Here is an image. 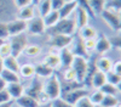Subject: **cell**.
<instances>
[{
	"label": "cell",
	"mask_w": 121,
	"mask_h": 107,
	"mask_svg": "<svg viewBox=\"0 0 121 107\" xmlns=\"http://www.w3.org/2000/svg\"><path fill=\"white\" fill-rule=\"evenodd\" d=\"M13 105H15V101L11 100V101H7L5 103H0V107H13Z\"/></svg>",
	"instance_id": "681fc988"
},
{
	"label": "cell",
	"mask_w": 121,
	"mask_h": 107,
	"mask_svg": "<svg viewBox=\"0 0 121 107\" xmlns=\"http://www.w3.org/2000/svg\"><path fill=\"white\" fill-rule=\"evenodd\" d=\"M100 17L103 18V21L113 29L114 32H119L120 27H121V16L120 12H115L112 11L109 9H104L102 12H100Z\"/></svg>",
	"instance_id": "277c9868"
},
{
	"label": "cell",
	"mask_w": 121,
	"mask_h": 107,
	"mask_svg": "<svg viewBox=\"0 0 121 107\" xmlns=\"http://www.w3.org/2000/svg\"><path fill=\"white\" fill-rule=\"evenodd\" d=\"M46 32H47L48 35L63 34V35H70V37H73L78 32V27H76L75 18L73 16H70L68 18H60L56 24H53L52 27L47 28Z\"/></svg>",
	"instance_id": "6da1fadb"
},
{
	"label": "cell",
	"mask_w": 121,
	"mask_h": 107,
	"mask_svg": "<svg viewBox=\"0 0 121 107\" xmlns=\"http://www.w3.org/2000/svg\"><path fill=\"white\" fill-rule=\"evenodd\" d=\"M11 56V46H10V43L9 40H5L1 45H0V57L1 60L5 57H9Z\"/></svg>",
	"instance_id": "74e56055"
},
{
	"label": "cell",
	"mask_w": 121,
	"mask_h": 107,
	"mask_svg": "<svg viewBox=\"0 0 121 107\" xmlns=\"http://www.w3.org/2000/svg\"><path fill=\"white\" fill-rule=\"evenodd\" d=\"M109 39V43H110V46L112 49H115V50H119L121 47V37L119 34H115V35H112Z\"/></svg>",
	"instance_id": "f35d334b"
},
{
	"label": "cell",
	"mask_w": 121,
	"mask_h": 107,
	"mask_svg": "<svg viewBox=\"0 0 121 107\" xmlns=\"http://www.w3.org/2000/svg\"><path fill=\"white\" fill-rule=\"evenodd\" d=\"M9 32H7V26H6V22H3L0 21V39H9Z\"/></svg>",
	"instance_id": "b9f144b4"
},
{
	"label": "cell",
	"mask_w": 121,
	"mask_h": 107,
	"mask_svg": "<svg viewBox=\"0 0 121 107\" xmlns=\"http://www.w3.org/2000/svg\"><path fill=\"white\" fill-rule=\"evenodd\" d=\"M6 91L9 93L11 100H16L18 97H21L23 94H24V86L22 85L21 82L18 83H10L6 85Z\"/></svg>",
	"instance_id": "7c38bea8"
},
{
	"label": "cell",
	"mask_w": 121,
	"mask_h": 107,
	"mask_svg": "<svg viewBox=\"0 0 121 107\" xmlns=\"http://www.w3.org/2000/svg\"><path fill=\"white\" fill-rule=\"evenodd\" d=\"M0 78L6 83V84H10V83H18L21 82V77L18 75V73H15L12 71H9V70H3L1 74H0Z\"/></svg>",
	"instance_id": "d4e9b609"
},
{
	"label": "cell",
	"mask_w": 121,
	"mask_h": 107,
	"mask_svg": "<svg viewBox=\"0 0 121 107\" xmlns=\"http://www.w3.org/2000/svg\"><path fill=\"white\" fill-rule=\"evenodd\" d=\"M26 32L30 35H40L46 32V27L44 24L43 17L40 16H35L32 19L27 21V29Z\"/></svg>",
	"instance_id": "ba28073f"
},
{
	"label": "cell",
	"mask_w": 121,
	"mask_h": 107,
	"mask_svg": "<svg viewBox=\"0 0 121 107\" xmlns=\"http://www.w3.org/2000/svg\"><path fill=\"white\" fill-rule=\"evenodd\" d=\"M105 77H107V83H110V84H113L115 86H119V84L121 83V75L114 73L113 71L107 72Z\"/></svg>",
	"instance_id": "d590c367"
},
{
	"label": "cell",
	"mask_w": 121,
	"mask_h": 107,
	"mask_svg": "<svg viewBox=\"0 0 121 107\" xmlns=\"http://www.w3.org/2000/svg\"><path fill=\"white\" fill-rule=\"evenodd\" d=\"M75 22H76V27H78V29H80V28H82V27H85V26H87L88 24V19H90V16H88V14L85 11L84 9H81V7H76V10H75Z\"/></svg>",
	"instance_id": "ac0fdd59"
},
{
	"label": "cell",
	"mask_w": 121,
	"mask_h": 107,
	"mask_svg": "<svg viewBox=\"0 0 121 107\" xmlns=\"http://www.w3.org/2000/svg\"><path fill=\"white\" fill-rule=\"evenodd\" d=\"M13 5V3H12V0H0V21H3V22H5L4 19H5V17H6V12H10V5Z\"/></svg>",
	"instance_id": "4dcf8cb0"
},
{
	"label": "cell",
	"mask_w": 121,
	"mask_h": 107,
	"mask_svg": "<svg viewBox=\"0 0 121 107\" xmlns=\"http://www.w3.org/2000/svg\"><path fill=\"white\" fill-rule=\"evenodd\" d=\"M36 9H38L39 16L40 17H44V16H46L52 10L51 1H50V0H40V1L36 4Z\"/></svg>",
	"instance_id": "83f0119b"
},
{
	"label": "cell",
	"mask_w": 121,
	"mask_h": 107,
	"mask_svg": "<svg viewBox=\"0 0 121 107\" xmlns=\"http://www.w3.org/2000/svg\"><path fill=\"white\" fill-rule=\"evenodd\" d=\"M6 26H7V32L10 37L26 33V29H27V22L18 18L10 19L9 22H6Z\"/></svg>",
	"instance_id": "8fae6325"
},
{
	"label": "cell",
	"mask_w": 121,
	"mask_h": 107,
	"mask_svg": "<svg viewBox=\"0 0 121 107\" xmlns=\"http://www.w3.org/2000/svg\"><path fill=\"white\" fill-rule=\"evenodd\" d=\"M112 71H113L114 73L121 75V61H116V62L113 63V66H112Z\"/></svg>",
	"instance_id": "c3c4849f"
},
{
	"label": "cell",
	"mask_w": 121,
	"mask_h": 107,
	"mask_svg": "<svg viewBox=\"0 0 121 107\" xmlns=\"http://www.w3.org/2000/svg\"><path fill=\"white\" fill-rule=\"evenodd\" d=\"M3 65H4V68L5 70H9V71H12L15 73H18L19 71V65L18 63V60L13 56H9V57H5L3 58Z\"/></svg>",
	"instance_id": "cb8c5ba5"
},
{
	"label": "cell",
	"mask_w": 121,
	"mask_h": 107,
	"mask_svg": "<svg viewBox=\"0 0 121 107\" xmlns=\"http://www.w3.org/2000/svg\"><path fill=\"white\" fill-rule=\"evenodd\" d=\"M23 54L27 55L28 57H36L41 54V47L39 45L32 44V45H27L23 50Z\"/></svg>",
	"instance_id": "f546056e"
},
{
	"label": "cell",
	"mask_w": 121,
	"mask_h": 107,
	"mask_svg": "<svg viewBox=\"0 0 121 107\" xmlns=\"http://www.w3.org/2000/svg\"><path fill=\"white\" fill-rule=\"evenodd\" d=\"M34 68H35V75L39 77V78H41V79H46V78H48L50 75H52L55 73V71H52L51 68H48L43 62L36 63L34 66Z\"/></svg>",
	"instance_id": "44dd1931"
},
{
	"label": "cell",
	"mask_w": 121,
	"mask_h": 107,
	"mask_svg": "<svg viewBox=\"0 0 121 107\" xmlns=\"http://www.w3.org/2000/svg\"><path fill=\"white\" fill-rule=\"evenodd\" d=\"M88 94H90V89H86L85 86H81V88H76L74 90H70V91H68L63 95H60V97H62L64 101H67L69 105H72L74 107V105L79 100H81L82 97L88 96Z\"/></svg>",
	"instance_id": "5b68a950"
},
{
	"label": "cell",
	"mask_w": 121,
	"mask_h": 107,
	"mask_svg": "<svg viewBox=\"0 0 121 107\" xmlns=\"http://www.w3.org/2000/svg\"><path fill=\"white\" fill-rule=\"evenodd\" d=\"M12 3L16 9H21L23 6L30 5V0H12Z\"/></svg>",
	"instance_id": "f6af8a7d"
},
{
	"label": "cell",
	"mask_w": 121,
	"mask_h": 107,
	"mask_svg": "<svg viewBox=\"0 0 121 107\" xmlns=\"http://www.w3.org/2000/svg\"><path fill=\"white\" fill-rule=\"evenodd\" d=\"M80 37H81L84 40L85 39H96L97 38V31H96V28L92 27V26H85L82 28H80L78 29V32H76Z\"/></svg>",
	"instance_id": "603a6c76"
},
{
	"label": "cell",
	"mask_w": 121,
	"mask_h": 107,
	"mask_svg": "<svg viewBox=\"0 0 121 107\" xmlns=\"http://www.w3.org/2000/svg\"><path fill=\"white\" fill-rule=\"evenodd\" d=\"M112 46H110L109 43V39L105 35H100L99 38H96V46H95V50L97 54H99L100 56H103L105 52H108Z\"/></svg>",
	"instance_id": "4fadbf2b"
},
{
	"label": "cell",
	"mask_w": 121,
	"mask_h": 107,
	"mask_svg": "<svg viewBox=\"0 0 121 107\" xmlns=\"http://www.w3.org/2000/svg\"><path fill=\"white\" fill-rule=\"evenodd\" d=\"M59 19H60L59 18V14H58V11H56V10H51L46 16L43 17V21H44V24H45L46 29L50 28V27H52L53 24H56Z\"/></svg>",
	"instance_id": "484cf974"
},
{
	"label": "cell",
	"mask_w": 121,
	"mask_h": 107,
	"mask_svg": "<svg viewBox=\"0 0 121 107\" xmlns=\"http://www.w3.org/2000/svg\"><path fill=\"white\" fill-rule=\"evenodd\" d=\"M73 37L63 35V34L48 35V44H50L51 47L60 50V49H64V47H69L70 46V44H72V42H73Z\"/></svg>",
	"instance_id": "9c48e42d"
},
{
	"label": "cell",
	"mask_w": 121,
	"mask_h": 107,
	"mask_svg": "<svg viewBox=\"0 0 121 107\" xmlns=\"http://www.w3.org/2000/svg\"><path fill=\"white\" fill-rule=\"evenodd\" d=\"M0 61H1V57H0Z\"/></svg>",
	"instance_id": "680465c9"
},
{
	"label": "cell",
	"mask_w": 121,
	"mask_h": 107,
	"mask_svg": "<svg viewBox=\"0 0 121 107\" xmlns=\"http://www.w3.org/2000/svg\"><path fill=\"white\" fill-rule=\"evenodd\" d=\"M72 49L70 51L74 55V57H84V58H88L90 57V54L87 52L86 47H85V42L84 39L80 37L78 33L74 34L73 37V42H72Z\"/></svg>",
	"instance_id": "52a82bcc"
},
{
	"label": "cell",
	"mask_w": 121,
	"mask_h": 107,
	"mask_svg": "<svg viewBox=\"0 0 121 107\" xmlns=\"http://www.w3.org/2000/svg\"><path fill=\"white\" fill-rule=\"evenodd\" d=\"M3 70H4V65H3V60H1V61H0V74H1Z\"/></svg>",
	"instance_id": "db71d44e"
},
{
	"label": "cell",
	"mask_w": 121,
	"mask_h": 107,
	"mask_svg": "<svg viewBox=\"0 0 121 107\" xmlns=\"http://www.w3.org/2000/svg\"><path fill=\"white\" fill-rule=\"evenodd\" d=\"M40 1V0H30V4L32 5H34V6H36V4Z\"/></svg>",
	"instance_id": "f5cc1de1"
},
{
	"label": "cell",
	"mask_w": 121,
	"mask_h": 107,
	"mask_svg": "<svg viewBox=\"0 0 121 107\" xmlns=\"http://www.w3.org/2000/svg\"><path fill=\"white\" fill-rule=\"evenodd\" d=\"M85 47H86V50L87 52L90 54L91 51H93L95 50V46H96V39H85Z\"/></svg>",
	"instance_id": "ee69618b"
},
{
	"label": "cell",
	"mask_w": 121,
	"mask_h": 107,
	"mask_svg": "<svg viewBox=\"0 0 121 107\" xmlns=\"http://www.w3.org/2000/svg\"><path fill=\"white\" fill-rule=\"evenodd\" d=\"M9 43L11 46V56L18 58L23 54L24 47L28 45V35L27 33H22L18 35H13V37H9Z\"/></svg>",
	"instance_id": "3957f363"
},
{
	"label": "cell",
	"mask_w": 121,
	"mask_h": 107,
	"mask_svg": "<svg viewBox=\"0 0 121 107\" xmlns=\"http://www.w3.org/2000/svg\"><path fill=\"white\" fill-rule=\"evenodd\" d=\"M99 90L102 91L104 95H113V96H116L119 94V88L110 84V83H105L104 85H102L99 88Z\"/></svg>",
	"instance_id": "836d02e7"
},
{
	"label": "cell",
	"mask_w": 121,
	"mask_h": 107,
	"mask_svg": "<svg viewBox=\"0 0 121 107\" xmlns=\"http://www.w3.org/2000/svg\"><path fill=\"white\" fill-rule=\"evenodd\" d=\"M18 75L21 78H32L35 75V68L34 65L32 63H24L22 66H19Z\"/></svg>",
	"instance_id": "4316f807"
},
{
	"label": "cell",
	"mask_w": 121,
	"mask_h": 107,
	"mask_svg": "<svg viewBox=\"0 0 121 107\" xmlns=\"http://www.w3.org/2000/svg\"><path fill=\"white\" fill-rule=\"evenodd\" d=\"M36 102L39 103V105H44V103H47V102H50V101H51V100H50L48 99V96L45 94V91L43 90L41 93H40L38 96H36Z\"/></svg>",
	"instance_id": "7bdbcfd3"
},
{
	"label": "cell",
	"mask_w": 121,
	"mask_h": 107,
	"mask_svg": "<svg viewBox=\"0 0 121 107\" xmlns=\"http://www.w3.org/2000/svg\"><path fill=\"white\" fill-rule=\"evenodd\" d=\"M33 17H35V6L34 5H27L23 6L21 9H18V14H17V18L22 19V21H29Z\"/></svg>",
	"instance_id": "e0dca14e"
},
{
	"label": "cell",
	"mask_w": 121,
	"mask_h": 107,
	"mask_svg": "<svg viewBox=\"0 0 121 107\" xmlns=\"http://www.w3.org/2000/svg\"><path fill=\"white\" fill-rule=\"evenodd\" d=\"M88 58H84V57H74L73 60V63H72V67L75 74H76V79L79 83L84 82L85 79V75H86V72H87V66H88Z\"/></svg>",
	"instance_id": "8992f818"
},
{
	"label": "cell",
	"mask_w": 121,
	"mask_h": 107,
	"mask_svg": "<svg viewBox=\"0 0 121 107\" xmlns=\"http://www.w3.org/2000/svg\"><path fill=\"white\" fill-rule=\"evenodd\" d=\"M74 107H95V106L92 105V102L90 101L88 96H86V97H82L81 100H79V101L74 105Z\"/></svg>",
	"instance_id": "60d3db41"
},
{
	"label": "cell",
	"mask_w": 121,
	"mask_h": 107,
	"mask_svg": "<svg viewBox=\"0 0 121 107\" xmlns=\"http://www.w3.org/2000/svg\"><path fill=\"white\" fill-rule=\"evenodd\" d=\"M59 62H60V67H64L68 68L72 66L73 60H74V55L72 54L69 47H64V49H60L59 50Z\"/></svg>",
	"instance_id": "9a60e30c"
},
{
	"label": "cell",
	"mask_w": 121,
	"mask_h": 107,
	"mask_svg": "<svg viewBox=\"0 0 121 107\" xmlns=\"http://www.w3.org/2000/svg\"><path fill=\"white\" fill-rule=\"evenodd\" d=\"M95 107H103V106H102V105H96Z\"/></svg>",
	"instance_id": "9f6ffc18"
},
{
	"label": "cell",
	"mask_w": 121,
	"mask_h": 107,
	"mask_svg": "<svg viewBox=\"0 0 121 107\" xmlns=\"http://www.w3.org/2000/svg\"><path fill=\"white\" fill-rule=\"evenodd\" d=\"M78 7V4L75 0L73 1H68V3H64L58 10V14H59V18H68L70 16H73V14L75 12V10Z\"/></svg>",
	"instance_id": "2e32d148"
},
{
	"label": "cell",
	"mask_w": 121,
	"mask_h": 107,
	"mask_svg": "<svg viewBox=\"0 0 121 107\" xmlns=\"http://www.w3.org/2000/svg\"><path fill=\"white\" fill-rule=\"evenodd\" d=\"M44 91L51 101L60 97V83L56 73H53L44 80Z\"/></svg>",
	"instance_id": "7a4b0ae2"
},
{
	"label": "cell",
	"mask_w": 121,
	"mask_h": 107,
	"mask_svg": "<svg viewBox=\"0 0 121 107\" xmlns=\"http://www.w3.org/2000/svg\"><path fill=\"white\" fill-rule=\"evenodd\" d=\"M38 107H51V101L47 102V103H44V105H39Z\"/></svg>",
	"instance_id": "816d5d0a"
},
{
	"label": "cell",
	"mask_w": 121,
	"mask_h": 107,
	"mask_svg": "<svg viewBox=\"0 0 121 107\" xmlns=\"http://www.w3.org/2000/svg\"><path fill=\"white\" fill-rule=\"evenodd\" d=\"M75 1H76V4H78L79 7L84 9L85 11L88 14L90 17H92V18L96 17V15H95V12H93V10L91 9V5H90V1H88V0H75Z\"/></svg>",
	"instance_id": "8d00e7d4"
},
{
	"label": "cell",
	"mask_w": 121,
	"mask_h": 107,
	"mask_svg": "<svg viewBox=\"0 0 121 107\" xmlns=\"http://www.w3.org/2000/svg\"><path fill=\"white\" fill-rule=\"evenodd\" d=\"M91 9L93 10L95 15H100V12L103 11L107 6V0H88Z\"/></svg>",
	"instance_id": "f1b7e54d"
},
{
	"label": "cell",
	"mask_w": 121,
	"mask_h": 107,
	"mask_svg": "<svg viewBox=\"0 0 121 107\" xmlns=\"http://www.w3.org/2000/svg\"><path fill=\"white\" fill-rule=\"evenodd\" d=\"M13 107H15V105H13ZM16 107H18V106H16Z\"/></svg>",
	"instance_id": "6f0895ef"
},
{
	"label": "cell",
	"mask_w": 121,
	"mask_h": 107,
	"mask_svg": "<svg viewBox=\"0 0 121 107\" xmlns=\"http://www.w3.org/2000/svg\"><path fill=\"white\" fill-rule=\"evenodd\" d=\"M51 1V7L52 10H56V11H58V10L62 7V5L64 4L63 0H50Z\"/></svg>",
	"instance_id": "7dc6e473"
},
{
	"label": "cell",
	"mask_w": 121,
	"mask_h": 107,
	"mask_svg": "<svg viewBox=\"0 0 121 107\" xmlns=\"http://www.w3.org/2000/svg\"><path fill=\"white\" fill-rule=\"evenodd\" d=\"M43 63L46 65L48 68H51L52 71H57L58 68L60 67V62H59V56H58V54L50 51L48 54L45 55L44 60H43Z\"/></svg>",
	"instance_id": "5bb4252c"
},
{
	"label": "cell",
	"mask_w": 121,
	"mask_h": 107,
	"mask_svg": "<svg viewBox=\"0 0 121 107\" xmlns=\"http://www.w3.org/2000/svg\"><path fill=\"white\" fill-rule=\"evenodd\" d=\"M51 107H73L72 105H69L67 101H64L62 97H58L51 101Z\"/></svg>",
	"instance_id": "ab89813d"
},
{
	"label": "cell",
	"mask_w": 121,
	"mask_h": 107,
	"mask_svg": "<svg viewBox=\"0 0 121 107\" xmlns=\"http://www.w3.org/2000/svg\"><path fill=\"white\" fill-rule=\"evenodd\" d=\"M107 83V77H105V73L102 72V71H96L91 78V88L93 89H99L102 85H104Z\"/></svg>",
	"instance_id": "ffe728a7"
},
{
	"label": "cell",
	"mask_w": 121,
	"mask_h": 107,
	"mask_svg": "<svg viewBox=\"0 0 121 107\" xmlns=\"http://www.w3.org/2000/svg\"><path fill=\"white\" fill-rule=\"evenodd\" d=\"M100 105H102L103 107H117L119 106V99H117V96L104 95Z\"/></svg>",
	"instance_id": "1f68e13d"
},
{
	"label": "cell",
	"mask_w": 121,
	"mask_h": 107,
	"mask_svg": "<svg viewBox=\"0 0 121 107\" xmlns=\"http://www.w3.org/2000/svg\"><path fill=\"white\" fill-rule=\"evenodd\" d=\"M103 97H104V94L100 91L99 89H96V90L92 91V93L90 91V94H88V99H90L91 102H92L93 106L100 105V102H102V100H103Z\"/></svg>",
	"instance_id": "d6a6232c"
},
{
	"label": "cell",
	"mask_w": 121,
	"mask_h": 107,
	"mask_svg": "<svg viewBox=\"0 0 121 107\" xmlns=\"http://www.w3.org/2000/svg\"><path fill=\"white\" fill-rule=\"evenodd\" d=\"M64 3H68V1H73V0H63Z\"/></svg>",
	"instance_id": "11a10c76"
},
{
	"label": "cell",
	"mask_w": 121,
	"mask_h": 107,
	"mask_svg": "<svg viewBox=\"0 0 121 107\" xmlns=\"http://www.w3.org/2000/svg\"><path fill=\"white\" fill-rule=\"evenodd\" d=\"M60 80H63V82H78L76 74H75V72H74V70L72 67H68V68H65V70L63 71L62 79Z\"/></svg>",
	"instance_id": "e575fe53"
},
{
	"label": "cell",
	"mask_w": 121,
	"mask_h": 107,
	"mask_svg": "<svg viewBox=\"0 0 121 107\" xmlns=\"http://www.w3.org/2000/svg\"><path fill=\"white\" fill-rule=\"evenodd\" d=\"M7 101H11V97H10L6 89H4V90L0 91V103H5Z\"/></svg>",
	"instance_id": "bcb514c9"
},
{
	"label": "cell",
	"mask_w": 121,
	"mask_h": 107,
	"mask_svg": "<svg viewBox=\"0 0 121 107\" xmlns=\"http://www.w3.org/2000/svg\"><path fill=\"white\" fill-rule=\"evenodd\" d=\"M15 105L18 107H38L39 106L35 99H33V97H30L28 95H24V94L21 97L15 100Z\"/></svg>",
	"instance_id": "7402d4cb"
},
{
	"label": "cell",
	"mask_w": 121,
	"mask_h": 107,
	"mask_svg": "<svg viewBox=\"0 0 121 107\" xmlns=\"http://www.w3.org/2000/svg\"><path fill=\"white\" fill-rule=\"evenodd\" d=\"M30 83L27 88H24V95H28L33 99H36V96L44 90V80L36 75L30 78Z\"/></svg>",
	"instance_id": "30bf717a"
},
{
	"label": "cell",
	"mask_w": 121,
	"mask_h": 107,
	"mask_svg": "<svg viewBox=\"0 0 121 107\" xmlns=\"http://www.w3.org/2000/svg\"><path fill=\"white\" fill-rule=\"evenodd\" d=\"M95 63H96V67L98 71H102L104 73L112 71V66H113V61L110 60L109 57L107 56H99L95 60Z\"/></svg>",
	"instance_id": "d6986e66"
},
{
	"label": "cell",
	"mask_w": 121,
	"mask_h": 107,
	"mask_svg": "<svg viewBox=\"0 0 121 107\" xmlns=\"http://www.w3.org/2000/svg\"><path fill=\"white\" fill-rule=\"evenodd\" d=\"M6 83L1 79V78H0V91H1V90H4V89H6Z\"/></svg>",
	"instance_id": "f907efd6"
}]
</instances>
